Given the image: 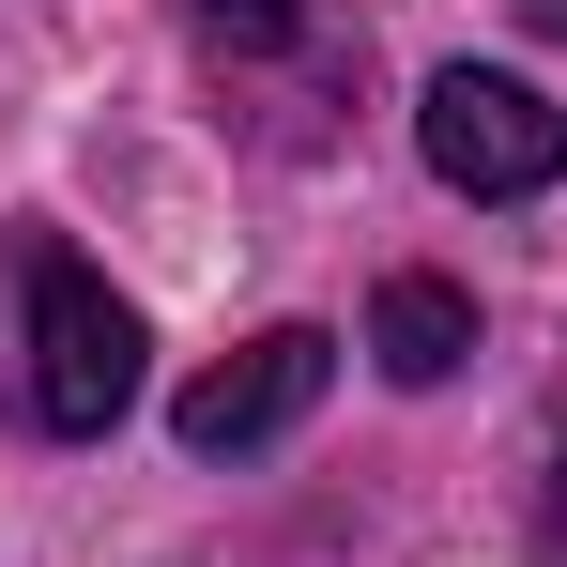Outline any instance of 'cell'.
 <instances>
[{
  "mask_svg": "<svg viewBox=\"0 0 567 567\" xmlns=\"http://www.w3.org/2000/svg\"><path fill=\"white\" fill-rule=\"evenodd\" d=\"M461 353H475L461 277H383V307H369V369H383V383H445Z\"/></svg>",
  "mask_w": 567,
  "mask_h": 567,
  "instance_id": "4",
  "label": "cell"
},
{
  "mask_svg": "<svg viewBox=\"0 0 567 567\" xmlns=\"http://www.w3.org/2000/svg\"><path fill=\"white\" fill-rule=\"evenodd\" d=\"M338 383V338L322 322H277V338H246V353H215V369L169 399V430H185L199 461H230V445H277L291 414Z\"/></svg>",
  "mask_w": 567,
  "mask_h": 567,
  "instance_id": "3",
  "label": "cell"
},
{
  "mask_svg": "<svg viewBox=\"0 0 567 567\" xmlns=\"http://www.w3.org/2000/svg\"><path fill=\"white\" fill-rule=\"evenodd\" d=\"M414 138H430V169H445L461 199H537V185H567V107L537 93V78H491V62H445L430 107H414Z\"/></svg>",
  "mask_w": 567,
  "mask_h": 567,
  "instance_id": "2",
  "label": "cell"
},
{
  "mask_svg": "<svg viewBox=\"0 0 567 567\" xmlns=\"http://www.w3.org/2000/svg\"><path fill=\"white\" fill-rule=\"evenodd\" d=\"M199 47L215 62H277V47H338L322 0H199Z\"/></svg>",
  "mask_w": 567,
  "mask_h": 567,
  "instance_id": "5",
  "label": "cell"
},
{
  "mask_svg": "<svg viewBox=\"0 0 567 567\" xmlns=\"http://www.w3.org/2000/svg\"><path fill=\"white\" fill-rule=\"evenodd\" d=\"M16 277H31V414H47L62 445H93L107 414L138 399V307H123L78 246H31Z\"/></svg>",
  "mask_w": 567,
  "mask_h": 567,
  "instance_id": "1",
  "label": "cell"
},
{
  "mask_svg": "<svg viewBox=\"0 0 567 567\" xmlns=\"http://www.w3.org/2000/svg\"><path fill=\"white\" fill-rule=\"evenodd\" d=\"M522 16H537V31H553V47H567V0H522Z\"/></svg>",
  "mask_w": 567,
  "mask_h": 567,
  "instance_id": "6",
  "label": "cell"
}]
</instances>
